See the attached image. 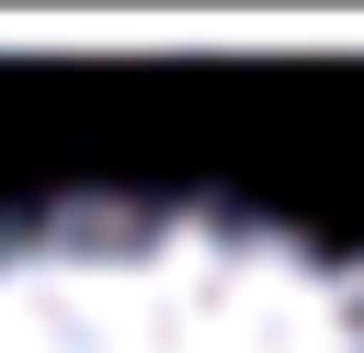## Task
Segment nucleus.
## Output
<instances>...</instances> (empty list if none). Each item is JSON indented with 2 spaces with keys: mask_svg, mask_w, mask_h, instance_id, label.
Returning <instances> with one entry per match:
<instances>
[{
  "mask_svg": "<svg viewBox=\"0 0 364 353\" xmlns=\"http://www.w3.org/2000/svg\"><path fill=\"white\" fill-rule=\"evenodd\" d=\"M0 353H364V251L216 194L11 205Z\"/></svg>",
  "mask_w": 364,
  "mask_h": 353,
  "instance_id": "f257e3e1",
  "label": "nucleus"
}]
</instances>
